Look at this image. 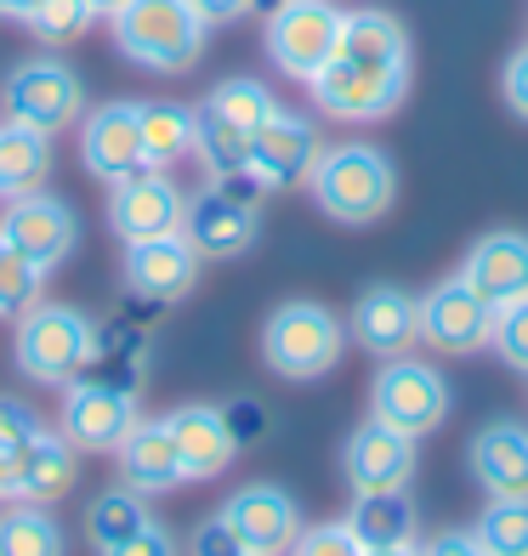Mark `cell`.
<instances>
[{"label": "cell", "mask_w": 528, "mask_h": 556, "mask_svg": "<svg viewBox=\"0 0 528 556\" xmlns=\"http://www.w3.org/2000/svg\"><path fill=\"white\" fill-rule=\"evenodd\" d=\"M324 154V137H318V125L307 114H296L279 103V114H273L256 137H250V176L267 188V193H279V188H301L313 176Z\"/></svg>", "instance_id": "4fadbf2b"}, {"label": "cell", "mask_w": 528, "mask_h": 556, "mask_svg": "<svg viewBox=\"0 0 528 556\" xmlns=\"http://www.w3.org/2000/svg\"><path fill=\"white\" fill-rule=\"evenodd\" d=\"M352 528V540L364 551H381V545H415L420 534V511L410 489H381V494H352V511L341 517Z\"/></svg>", "instance_id": "4316f807"}, {"label": "cell", "mask_w": 528, "mask_h": 556, "mask_svg": "<svg viewBox=\"0 0 528 556\" xmlns=\"http://www.w3.org/2000/svg\"><path fill=\"white\" fill-rule=\"evenodd\" d=\"M0 103H7V119L58 137L86 114V80L74 74V63H63L52 52L23 58L17 68H7V80H0Z\"/></svg>", "instance_id": "52a82bcc"}, {"label": "cell", "mask_w": 528, "mask_h": 556, "mask_svg": "<svg viewBox=\"0 0 528 556\" xmlns=\"http://www.w3.org/2000/svg\"><path fill=\"white\" fill-rule=\"evenodd\" d=\"M222 420H228L234 448H250V443H262V438L273 432V420H267V403H262V397H228V403H222Z\"/></svg>", "instance_id": "74e56055"}, {"label": "cell", "mask_w": 528, "mask_h": 556, "mask_svg": "<svg viewBox=\"0 0 528 556\" xmlns=\"http://www.w3.org/2000/svg\"><path fill=\"white\" fill-rule=\"evenodd\" d=\"M420 556H489L483 545H477V534H461V528H443L438 540H426Z\"/></svg>", "instance_id": "7bdbcfd3"}, {"label": "cell", "mask_w": 528, "mask_h": 556, "mask_svg": "<svg viewBox=\"0 0 528 556\" xmlns=\"http://www.w3.org/2000/svg\"><path fill=\"white\" fill-rule=\"evenodd\" d=\"M500 97H506V109L528 125V40L506 58V68H500Z\"/></svg>", "instance_id": "b9f144b4"}, {"label": "cell", "mask_w": 528, "mask_h": 556, "mask_svg": "<svg viewBox=\"0 0 528 556\" xmlns=\"http://www.w3.org/2000/svg\"><path fill=\"white\" fill-rule=\"evenodd\" d=\"M472 477L489 500H528V426L523 420H494L472 438L466 448Z\"/></svg>", "instance_id": "603a6c76"}, {"label": "cell", "mask_w": 528, "mask_h": 556, "mask_svg": "<svg viewBox=\"0 0 528 556\" xmlns=\"http://www.w3.org/2000/svg\"><path fill=\"white\" fill-rule=\"evenodd\" d=\"M109 23L120 58L148 74H188L211 35V23L193 12V0H125Z\"/></svg>", "instance_id": "3957f363"}, {"label": "cell", "mask_w": 528, "mask_h": 556, "mask_svg": "<svg viewBox=\"0 0 528 556\" xmlns=\"http://www.w3.org/2000/svg\"><path fill=\"white\" fill-rule=\"evenodd\" d=\"M341 23H347V12L336 0H290V7L267 12V63L285 80L313 86L341 46Z\"/></svg>", "instance_id": "9c48e42d"}, {"label": "cell", "mask_w": 528, "mask_h": 556, "mask_svg": "<svg viewBox=\"0 0 528 556\" xmlns=\"http://www.w3.org/2000/svg\"><path fill=\"white\" fill-rule=\"evenodd\" d=\"M324 119L341 125H375L398 114L410 97V29L381 7H359L341 23V46L307 86Z\"/></svg>", "instance_id": "6da1fadb"}, {"label": "cell", "mask_w": 528, "mask_h": 556, "mask_svg": "<svg viewBox=\"0 0 528 556\" xmlns=\"http://www.w3.org/2000/svg\"><path fill=\"white\" fill-rule=\"evenodd\" d=\"M193 12L216 29V23H234V17H244V12H256V0H193Z\"/></svg>", "instance_id": "ee69618b"}, {"label": "cell", "mask_w": 528, "mask_h": 556, "mask_svg": "<svg viewBox=\"0 0 528 556\" xmlns=\"http://www.w3.org/2000/svg\"><path fill=\"white\" fill-rule=\"evenodd\" d=\"M472 534L489 556H528V500H489Z\"/></svg>", "instance_id": "d6a6232c"}, {"label": "cell", "mask_w": 528, "mask_h": 556, "mask_svg": "<svg viewBox=\"0 0 528 556\" xmlns=\"http://www.w3.org/2000/svg\"><path fill=\"white\" fill-rule=\"evenodd\" d=\"M29 12H35V0H0V17H17L23 23Z\"/></svg>", "instance_id": "f6af8a7d"}, {"label": "cell", "mask_w": 528, "mask_h": 556, "mask_svg": "<svg viewBox=\"0 0 528 556\" xmlns=\"http://www.w3.org/2000/svg\"><path fill=\"white\" fill-rule=\"evenodd\" d=\"M91 23H97V12L86 7V0H35V12L23 17V29H29L40 46H52V52H58V46L80 40Z\"/></svg>", "instance_id": "836d02e7"}, {"label": "cell", "mask_w": 528, "mask_h": 556, "mask_svg": "<svg viewBox=\"0 0 528 556\" xmlns=\"http://www.w3.org/2000/svg\"><path fill=\"white\" fill-rule=\"evenodd\" d=\"M86 7H91V12H97V17H114V12H120V7H125V0H86Z\"/></svg>", "instance_id": "7dc6e473"}, {"label": "cell", "mask_w": 528, "mask_h": 556, "mask_svg": "<svg viewBox=\"0 0 528 556\" xmlns=\"http://www.w3.org/2000/svg\"><path fill=\"white\" fill-rule=\"evenodd\" d=\"M0 239L12 250H23L40 273H52L74 256V244H80V216H74L68 199L40 188V193L7 199V211H0Z\"/></svg>", "instance_id": "8fae6325"}, {"label": "cell", "mask_w": 528, "mask_h": 556, "mask_svg": "<svg viewBox=\"0 0 528 556\" xmlns=\"http://www.w3.org/2000/svg\"><path fill=\"white\" fill-rule=\"evenodd\" d=\"M489 346H494L517 375H528V295H523V301H506V307H494Z\"/></svg>", "instance_id": "d590c367"}, {"label": "cell", "mask_w": 528, "mask_h": 556, "mask_svg": "<svg viewBox=\"0 0 528 556\" xmlns=\"http://www.w3.org/2000/svg\"><path fill=\"white\" fill-rule=\"evenodd\" d=\"M40 295H46V273L23 256V250H12L7 239H0V318L17 324Z\"/></svg>", "instance_id": "e575fe53"}, {"label": "cell", "mask_w": 528, "mask_h": 556, "mask_svg": "<svg viewBox=\"0 0 528 556\" xmlns=\"http://www.w3.org/2000/svg\"><path fill=\"white\" fill-rule=\"evenodd\" d=\"M307 193L330 222L369 227L392 211L398 165L387 160V148H375V142H324V154L307 176Z\"/></svg>", "instance_id": "7a4b0ae2"}, {"label": "cell", "mask_w": 528, "mask_h": 556, "mask_svg": "<svg viewBox=\"0 0 528 556\" xmlns=\"http://www.w3.org/2000/svg\"><path fill=\"white\" fill-rule=\"evenodd\" d=\"M52 165H58L52 137L35 131V125L0 119V205L23 199V193H40L52 182Z\"/></svg>", "instance_id": "484cf974"}, {"label": "cell", "mask_w": 528, "mask_h": 556, "mask_svg": "<svg viewBox=\"0 0 528 556\" xmlns=\"http://www.w3.org/2000/svg\"><path fill=\"white\" fill-rule=\"evenodd\" d=\"M154 517H148V500L142 494H131V489H103L91 505H86V540H91V551L103 556V551H114L120 540H131L137 528H148Z\"/></svg>", "instance_id": "f546056e"}, {"label": "cell", "mask_w": 528, "mask_h": 556, "mask_svg": "<svg viewBox=\"0 0 528 556\" xmlns=\"http://www.w3.org/2000/svg\"><path fill=\"white\" fill-rule=\"evenodd\" d=\"M205 109L211 114H222L228 125H239L244 137H256L262 125L279 114V97L267 91V80H256V74H228L222 86H211V97H205Z\"/></svg>", "instance_id": "1f68e13d"}, {"label": "cell", "mask_w": 528, "mask_h": 556, "mask_svg": "<svg viewBox=\"0 0 528 556\" xmlns=\"http://www.w3.org/2000/svg\"><path fill=\"white\" fill-rule=\"evenodd\" d=\"M193 160L205 165V182L211 176H234V170H250V137L239 125H228L222 114H211L205 103L193 109Z\"/></svg>", "instance_id": "4dcf8cb0"}, {"label": "cell", "mask_w": 528, "mask_h": 556, "mask_svg": "<svg viewBox=\"0 0 528 556\" xmlns=\"http://www.w3.org/2000/svg\"><path fill=\"white\" fill-rule=\"evenodd\" d=\"M222 517L234 522V534L244 540L250 556H285L301 534V505L279 483H244L222 505Z\"/></svg>", "instance_id": "ac0fdd59"}, {"label": "cell", "mask_w": 528, "mask_h": 556, "mask_svg": "<svg viewBox=\"0 0 528 556\" xmlns=\"http://www.w3.org/2000/svg\"><path fill=\"white\" fill-rule=\"evenodd\" d=\"M369 415L420 443L426 432H438V426L449 420L443 369L426 364V358H410V352L404 358H387L381 369H375V381H369Z\"/></svg>", "instance_id": "ba28073f"}, {"label": "cell", "mask_w": 528, "mask_h": 556, "mask_svg": "<svg viewBox=\"0 0 528 556\" xmlns=\"http://www.w3.org/2000/svg\"><path fill=\"white\" fill-rule=\"evenodd\" d=\"M142 415H137V397H125L114 387H97V381H68L63 387V409H58V432L80 448V454H114L125 443Z\"/></svg>", "instance_id": "5bb4252c"}, {"label": "cell", "mask_w": 528, "mask_h": 556, "mask_svg": "<svg viewBox=\"0 0 528 556\" xmlns=\"http://www.w3.org/2000/svg\"><path fill=\"white\" fill-rule=\"evenodd\" d=\"M199 285V250L183 233H160V239H137L125 244V290L142 301H183Z\"/></svg>", "instance_id": "d6986e66"}, {"label": "cell", "mask_w": 528, "mask_h": 556, "mask_svg": "<svg viewBox=\"0 0 528 556\" xmlns=\"http://www.w3.org/2000/svg\"><path fill=\"white\" fill-rule=\"evenodd\" d=\"M74 483H80V448L58 426H40L12 454V500H23V505H58Z\"/></svg>", "instance_id": "ffe728a7"}, {"label": "cell", "mask_w": 528, "mask_h": 556, "mask_svg": "<svg viewBox=\"0 0 528 556\" xmlns=\"http://www.w3.org/2000/svg\"><path fill=\"white\" fill-rule=\"evenodd\" d=\"M262 199L267 188L250 170L211 176L199 193H188L183 211V239L199 250V262H234L244 256L262 233Z\"/></svg>", "instance_id": "5b68a950"}, {"label": "cell", "mask_w": 528, "mask_h": 556, "mask_svg": "<svg viewBox=\"0 0 528 556\" xmlns=\"http://www.w3.org/2000/svg\"><path fill=\"white\" fill-rule=\"evenodd\" d=\"M489 330H494V307L461 273L438 278V285L420 295V341L432 352H443V358H472V352H483Z\"/></svg>", "instance_id": "30bf717a"}, {"label": "cell", "mask_w": 528, "mask_h": 556, "mask_svg": "<svg viewBox=\"0 0 528 556\" xmlns=\"http://www.w3.org/2000/svg\"><path fill=\"white\" fill-rule=\"evenodd\" d=\"M279 7H290V0H256V12H279Z\"/></svg>", "instance_id": "c3c4849f"}, {"label": "cell", "mask_w": 528, "mask_h": 556, "mask_svg": "<svg viewBox=\"0 0 528 556\" xmlns=\"http://www.w3.org/2000/svg\"><path fill=\"white\" fill-rule=\"evenodd\" d=\"M103 556H183V545H176V534H171L165 522H148V528H137L131 540H120Z\"/></svg>", "instance_id": "60d3db41"}, {"label": "cell", "mask_w": 528, "mask_h": 556, "mask_svg": "<svg viewBox=\"0 0 528 556\" xmlns=\"http://www.w3.org/2000/svg\"><path fill=\"white\" fill-rule=\"evenodd\" d=\"M183 211H188V193L176 188L171 170H137L109 188V227L125 244L183 233Z\"/></svg>", "instance_id": "7c38bea8"}, {"label": "cell", "mask_w": 528, "mask_h": 556, "mask_svg": "<svg viewBox=\"0 0 528 556\" xmlns=\"http://www.w3.org/2000/svg\"><path fill=\"white\" fill-rule=\"evenodd\" d=\"M80 165L109 188L148 170L142 131H137V103H97L91 114H80Z\"/></svg>", "instance_id": "e0dca14e"}, {"label": "cell", "mask_w": 528, "mask_h": 556, "mask_svg": "<svg viewBox=\"0 0 528 556\" xmlns=\"http://www.w3.org/2000/svg\"><path fill=\"white\" fill-rule=\"evenodd\" d=\"M347 336L381 364L404 358V352L420 341V295H410L404 285H369L347 313Z\"/></svg>", "instance_id": "9a60e30c"}, {"label": "cell", "mask_w": 528, "mask_h": 556, "mask_svg": "<svg viewBox=\"0 0 528 556\" xmlns=\"http://www.w3.org/2000/svg\"><path fill=\"white\" fill-rule=\"evenodd\" d=\"M91 336H97L91 313L40 295L12 330V364H17V375H29L35 387H68V381H80L86 364H91Z\"/></svg>", "instance_id": "277c9868"}, {"label": "cell", "mask_w": 528, "mask_h": 556, "mask_svg": "<svg viewBox=\"0 0 528 556\" xmlns=\"http://www.w3.org/2000/svg\"><path fill=\"white\" fill-rule=\"evenodd\" d=\"M364 556H420V545H381V551H364Z\"/></svg>", "instance_id": "bcb514c9"}, {"label": "cell", "mask_w": 528, "mask_h": 556, "mask_svg": "<svg viewBox=\"0 0 528 556\" xmlns=\"http://www.w3.org/2000/svg\"><path fill=\"white\" fill-rule=\"evenodd\" d=\"M171 426V443H176V460H183L188 483H211L234 466V438H228V420H222V403H183V409L165 415Z\"/></svg>", "instance_id": "7402d4cb"}, {"label": "cell", "mask_w": 528, "mask_h": 556, "mask_svg": "<svg viewBox=\"0 0 528 556\" xmlns=\"http://www.w3.org/2000/svg\"><path fill=\"white\" fill-rule=\"evenodd\" d=\"M341 477L352 494H381V489H410L415 477V438L392 432L387 420L352 426V438L341 448Z\"/></svg>", "instance_id": "2e32d148"}, {"label": "cell", "mask_w": 528, "mask_h": 556, "mask_svg": "<svg viewBox=\"0 0 528 556\" xmlns=\"http://www.w3.org/2000/svg\"><path fill=\"white\" fill-rule=\"evenodd\" d=\"M114 460H120V483L131 489V494H142V500L171 494V489L188 483L165 420H137L131 432H125V443L114 448Z\"/></svg>", "instance_id": "cb8c5ba5"}, {"label": "cell", "mask_w": 528, "mask_h": 556, "mask_svg": "<svg viewBox=\"0 0 528 556\" xmlns=\"http://www.w3.org/2000/svg\"><path fill=\"white\" fill-rule=\"evenodd\" d=\"M188 556H250V551H244V540L234 534V522L216 511V517H205V522L193 528V540H188Z\"/></svg>", "instance_id": "ab89813d"}, {"label": "cell", "mask_w": 528, "mask_h": 556, "mask_svg": "<svg viewBox=\"0 0 528 556\" xmlns=\"http://www.w3.org/2000/svg\"><path fill=\"white\" fill-rule=\"evenodd\" d=\"M86 381L114 387V392H125V397H142V381H148V330H142V324L120 318V313L97 324Z\"/></svg>", "instance_id": "d4e9b609"}, {"label": "cell", "mask_w": 528, "mask_h": 556, "mask_svg": "<svg viewBox=\"0 0 528 556\" xmlns=\"http://www.w3.org/2000/svg\"><path fill=\"white\" fill-rule=\"evenodd\" d=\"M461 278L489 301V307L523 301L528 295V233L523 227H494V233H483L466 250Z\"/></svg>", "instance_id": "44dd1931"}, {"label": "cell", "mask_w": 528, "mask_h": 556, "mask_svg": "<svg viewBox=\"0 0 528 556\" xmlns=\"http://www.w3.org/2000/svg\"><path fill=\"white\" fill-rule=\"evenodd\" d=\"M137 131H142V160L148 170H171L176 160L193 154V109L171 97H142L137 103Z\"/></svg>", "instance_id": "83f0119b"}, {"label": "cell", "mask_w": 528, "mask_h": 556, "mask_svg": "<svg viewBox=\"0 0 528 556\" xmlns=\"http://www.w3.org/2000/svg\"><path fill=\"white\" fill-rule=\"evenodd\" d=\"M40 426H46V420L29 409V403L0 392V454H7V460H12V454H17L23 443H29L35 432H40Z\"/></svg>", "instance_id": "f35d334b"}, {"label": "cell", "mask_w": 528, "mask_h": 556, "mask_svg": "<svg viewBox=\"0 0 528 556\" xmlns=\"http://www.w3.org/2000/svg\"><path fill=\"white\" fill-rule=\"evenodd\" d=\"M0 556H68V534L52 517V505L7 500V511H0Z\"/></svg>", "instance_id": "f1b7e54d"}, {"label": "cell", "mask_w": 528, "mask_h": 556, "mask_svg": "<svg viewBox=\"0 0 528 556\" xmlns=\"http://www.w3.org/2000/svg\"><path fill=\"white\" fill-rule=\"evenodd\" d=\"M285 556H364V545L352 540L347 522H313V528H301Z\"/></svg>", "instance_id": "8d00e7d4"}, {"label": "cell", "mask_w": 528, "mask_h": 556, "mask_svg": "<svg viewBox=\"0 0 528 556\" xmlns=\"http://www.w3.org/2000/svg\"><path fill=\"white\" fill-rule=\"evenodd\" d=\"M347 352V324L324 301H285L262 324V364L285 381H318Z\"/></svg>", "instance_id": "8992f818"}]
</instances>
